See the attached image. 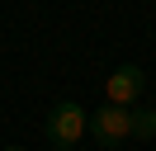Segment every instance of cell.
<instances>
[{"label": "cell", "instance_id": "obj_3", "mask_svg": "<svg viewBox=\"0 0 156 151\" xmlns=\"http://www.w3.org/2000/svg\"><path fill=\"white\" fill-rule=\"evenodd\" d=\"M142 85H147V71L142 66H118L114 76L104 80V104H114V109H133L137 99H142Z\"/></svg>", "mask_w": 156, "mask_h": 151}, {"label": "cell", "instance_id": "obj_1", "mask_svg": "<svg viewBox=\"0 0 156 151\" xmlns=\"http://www.w3.org/2000/svg\"><path fill=\"white\" fill-rule=\"evenodd\" d=\"M85 132H90L104 151H118L128 137H133V132H128V109L99 104V113H85Z\"/></svg>", "mask_w": 156, "mask_h": 151}, {"label": "cell", "instance_id": "obj_4", "mask_svg": "<svg viewBox=\"0 0 156 151\" xmlns=\"http://www.w3.org/2000/svg\"><path fill=\"white\" fill-rule=\"evenodd\" d=\"M128 132H133V137H156V113L151 109H128Z\"/></svg>", "mask_w": 156, "mask_h": 151}, {"label": "cell", "instance_id": "obj_5", "mask_svg": "<svg viewBox=\"0 0 156 151\" xmlns=\"http://www.w3.org/2000/svg\"><path fill=\"white\" fill-rule=\"evenodd\" d=\"M5 151H24V146H5Z\"/></svg>", "mask_w": 156, "mask_h": 151}, {"label": "cell", "instance_id": "obj_2", "mask_svg": "<svg viewBox=\"0 0 156 151\" xmlns=\"http://www.w3.org/2000/svg\"><path fill=\"white\" fill-rule=\"evenodd\" d=\"M85 137V109H80V104H57V109L48 113V142L57 151H71L76 146V142Z\"/></svg>", "mask_w": 156, "mask_h": 151}]
</instances>
